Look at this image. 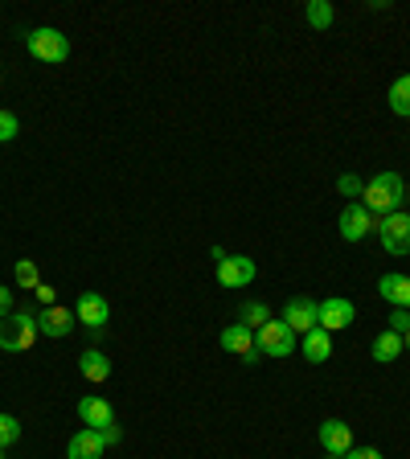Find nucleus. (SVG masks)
<instances>
[{"label":"nucleus","instance_id":"34","mask_svg":"<svg viewBox=\"0 0 410 459\" xmlns=\"http://www.w3.org/2000/svg\"><path fill=\"white\" fill-rule=\"evenodd\" d=\"M0 459H4V451H0Z\"/></svg>","mask_w":410,"mask_h":459},{"label":"nucleus","instance_id":"29","mask_svg":"<svg viewBox=\"0 0 410 459\" xmlns=\"http://www.w3.org/2000/svg\"><path fill=\"white\" fill-rule=\"evenodd\" d=\"M341 459H386L378 447H357V451H349V455H341Z\"/></svg>","mask_w":410,"mask_h":459},{"label":"nucleus","instance_id":"19","mask_svg":"<svg viewBox=\"0 0 410 459\" xmlns=\"http://www.w3.org/2000/svg\"><path fill=\"white\" fill-rule=\"evenodd\" d=\"M402 349H406V341H402L398 333H390V328H386V333L373 341V361H398Z\"/></svg>","mask_w":410,"mask_h":459},{"label":"nucleus","instance_id":"10","mask_svg":"<svg viewBox=\"0 0 410 459\" xmlns=\"http://www.w3.org/2000/svg\"><path fill=\"white\" fill-rule=\"evenodd\" d=\"M370 230H378V218H373L365 205H345L341 210V238L345 242H362Z\"/></svg>","mask_w":410,"mask_h":459},{"label":"nucleus","instance_id":"11","mask_svg":"<svg viewBox=\"0 0 410 459\" xmlns=\"http://www.w3.org/2000/svg\"><path fill=\"white\" fill-rule=\"evenodd\" d=\"M320 447H325L328 455H349V451H353V427L341 419H325L320 422Z\"/></svg>","mask_w":410,"mask_h":459},{"label":"nucleus","instance_id":"4","mask_svg":"<svg viewBox=\"0 0 410 459\" xmlns=\"http://www.w3.org/2000/svg\"><path fill=\"white\" fill-rule=\"evenodd\" d=\"M255 349L263 357H292V353H296V333H292L284 320H275V316H271L263 328H255Z\"/></svg>","mask_w":410,"mask_h":459},{"label":"nucleus","instance_id":"33","mask_svg":"<svg viewBox=\"0 0 410 459\" xmlns=\"http://www.w3.org/2000/svg\"><path fill=\"white\" fill-rule=\"evenodd\" d=\"M328 459H341V455H328Z\"/></svg>","mask_w":410,"mask_h":459},{"label":"nucleus","instance_id":"20","mask_svg":"<svg viewBox=\"0 0 410 459\" xmlns=\"http://www.w3.org/2000/svg\"><path fill=\"white\" fill-rule=\"evenodd\" d=\"M304 21H308V25H312V29H333L336 13H333V4H328V0H308Z\"/></svg>","mask_w":410,"mask_h":459},{"label":"nucleus","instance_id":"23","mask_svg":"<svg viewBox=\"0 0 410 459\" xmlns=\"http://www.w3.org/2000/svg\"><path fill=\"white\" fill-rule=\"evenodd\" d=\"M17 439H21V422L13 419V414H0V451L13 447Z\"/></svg>","mask_w":410,"mask_h":459},{"label":"nucleus","instance_id":"32","mask_svg":"<svg viewBox=\"0 0 410 459\" xmlns=\"http://www.w3.org/2000/svg\"><path fill=\"white\" fill-rule=\"evenodd\" d=\"M402 341H406V349H410V333H406V336H402Z\"/></svg>","mask_w":410,"mask_h":459},{"label":"nucleus","instance_id":"31","mask_svg":"<svg viewBox=\"0 0 410 459\" xmlns=\"http://www.w3.org/2000/svg\"><path fill=\"white\" fill-rule=\"evenodd\" d=\"M103 439H107V443H119V439H124V430H119V427H115V422H111V427L103 430Z\"/></svg>","mask_w":410,"mask_h":459},{"label":"nucleus","instance_id":"14","mask_svg":"<svg viewBox=\"0 0 410 459\" xmlns=\"http://www.w3.org/2000/svg\"><path fill=\"white\" fill-rule=\"evenodd\" d=\"M74 307H57V304H49V307H41V316H38V328H41V336H66L70 328H74Z\"/></svg>","mask_w":410,"mask_h":459},{"label":"nucleus","instance_id":"1","mask_svg":"<svg viewBox=\"0 0 410 459\" xmlns=\"http://www.w3.org/2000/svg\"><path fill=\"white\" fill-rule=\"evenodd\" d=\"M402 197H406V181L398 172H378L370 185L362 189V205L373 213V218H386V213L402 210Z\"/></svg>","mask_w":410,"mask_h":459},{"label":"nucleus","instance_id":"7","mask_svg":"<svg viewBox=\"0 0 410 459\" xmlns=\"http://www.w3.org/2000/svg\"><path fill=\"white\" fill-rule=\"evenodd\" d=\"M255 258H247V255H226L218 263V283L222 287H230V291H239V287H247V283H255Z\"/></svg>","mask_w":410,"mask_h":459},{"label":"nucleus","instance_id":"16","mask_svg":"<svg viewBox=\"0 0 410 459\" xmlns=\"http://www.w3.org/2000/svg\"><path fill=\"white\" fill-rule=\"evenodd\" d=\"M378 296L390 299L394 307H410V275H382V283H378Z\"/></svg>","mask_w":410,"mask_h":459},{"label":"nucleus","instance_id":"3","mask_svg":"<svg viewBox=\"0 0 410 459\" xmlns=\"http://www.w3.org/2000/svg\"><path fill=\"white\" fill-rule=\"evenodd\" d=\"M25 46H29V54L38 57V62H54V66L70 57V41H66V33H57V29H49V25L29 29Z\"/></svg>","mask_w":410,"mask_h":459},{"label":"nucleus","instance_id":"24","mask_svg":"<svg viewBox=\"0 0 410 459\" xmlns=\"http://www.w3.org/2000/svg\"><path fill=\"white\" fill-rule=\"evenodd\" d=\"M38 283H41V279H38V263H33V258H21V263H17V287H29V291H33Z\"/></svg>","mask_w":410,"mask_h":459},{"label":"nucleus","instance_id":"21","mask_svg":"<svg viewBox=\"0 0 410 459\" xmlns=\"http://www.w3.org/2000/svg\"><path fill=\"white\" fill-rule=\"evenodd\" d=\"M390 111L394 115H406V119H410V74L394 78V86H390Z\"/></svg>","mask_w":410,"mask_h":459},{"label":"nucleus","instance_id":"18","mask_svg":"<svg viewBox=\"0 0 410 459\" xmlns=\"http://www.w3.org/2000/svg\"><path fill=\"white\" fill-rule=\"evenodd\" d=\"M333 357V333H325V328H312V333H304V361L320 365Z\"/></svg>","mask_w":410,"mask_h":459},{"label":"nucleus","instance_id":"27","mask_svg":"<svg viewBox=\"0 0 410 459\" xmlns=\"http://www.w3.org/2000/svg\"><path fill=\"white\" fill-rule=\"evenodd\" d=\"M336 189H341L345 197H362V189H365V185H362V177H353V172H345L341 181H336Z\"/></svg>","mask_w":410,"mask_h":459},{"label":"nucleus","instance_id":"6","mask_svg":"<svg viewBox=\"0 0 410 459\" xmlns=\"http://www.w3.org/2000/svg\"><path fill=\"white\" fill-rule=\"evenodd\" d=\"M74 316L78 325L91 328V336H103L107 320H111V307H107V296H99V291H83L74 304Z\"/></svg>","mask_w":410,"mask_h":459},{"label":"nucleus","instance_id":"22","mask_svg":"<svg viewBox=\"0 0 410 459\" xmlns=\"http://www.w3.org/2000/svg\"><path fill=\"white\" fill-rule=\"evenodd\" d=\"M267 320H271V307H267V304H255V299H250V304H242L239 325H247L250 333H255V328H263Z\"/></svg>","mask_w":410,"mask_h":459},{"label":"nucleus","instance_id":"28","mask_svg":"<svg viewBox=\"0 0 410 459\" xmlns=\"http://www.w3.org/2000/svg\"><path fill=\"white\" fill-rule=\"evenodd\" d=\"M33 296H38V304H41V307H49V304L57 299V291H54L49 283H38V287H33Z\"/></svg>","mask_w":410,"mask_h":459},{"label":"nucleus","instance_id":"8","mask_svg":"<svg viewBox=\"0 0 410 459\" xmlns=\"http://www.w3.org/2000/svg\"><path fill=\"white\" fill-rule=\"evenodd\" d=\"M222 349H226L230 357H242L247 365H258V361H263V353L255 349V333H250L247 325L222 328Z\"/></svg>","mask_w":410,"mask_h":459},{"label":"nucleus","instance_id":"13","mask_svg":"<svg viewBox=\"0 0 410 459\" xmlns=\"http://www.w3.org/2000/svg\"><path fill=\"white\" fill-rule=\"evenodd\" d=\"M353 316H357V307L349 304V299L333 296L320 304V328H325V333H341V328L353 325Z\"/></svg>","mask_w":410,"mask_h":459},{"label":"nucleus","instance_id":"25","mask_svg":"<svg viewBox=\"0 0 410 459\" xmlns=\"http://www.w3.org/2000/svg\"><path fill=\"white\" fill-rule=\"evenodd\" d=\"M17 132H21V124H17V115H13V111H0V143H9V140H17Z\"/></svg>","mask_w":410,"mask_h":459},{"label":"nucleus","instance_id":"12","mask_svg":"<svg viewBox=\"0 0 410 459\" xmlns=\"http://www.w3.org/2000/svg\"><path fill=\"white\" fill-rule=\"evenodd\" d=\"M103 451H107V439H103V430H95V427L74 430L70 443H66L70 459H103Z\"/></svg>","mask_w":410,"mask_h":459},{"label":"nucleus","instance_id":"26","mask_svg":"<svg viewBox=\"0 0 410 459\" xmlns=\"http://www.w3.org/2000/svg\"><path fill=\"white\" fill-rule=\"evenodd\" d=\"M390 333H398V336L410 333V307H394L390 312Z\"/></svg>","mask_w":410,"mask_h":459},{"label":"nucleus","instance_id":"9","mask_svg":"<svg viewBox=\"0 0 410 459\" xmlns=\"http://www.w3.org/2000/svg\"><path fill=\"white\" fill-rule=\"evenodd\" d=\"M279 320H284L292 333H312V328H320V304H312V299H287Z\"/></svg>","mask_w":410,"mask_h":459},{"label":"nucleus","instance_id":"17","mask_svg":"<svg viewBox=\"0 0 410 459\" xmlns=\"http://www.w3.org/2000/svg\"><path fill=\"white\" fill-rule=\"evenodd\" d=\"M78 373H83L86 382H107L111 377V361H107V353H99V349H86L83 357H78Z\"/></svg>","mask_w":410,"mask_h":459},{"label":"nucleus","instance_id":"30","mask_svg":"<svg viewBox=\"0 0 410 459\" xmlns=\"http://www.w3.org/2000/svg\"><path fill=\"white\" fill-rule=\"evenodd\" d=\"M4 316H13V296H9V287L0 283V320H4Z\"/></svg>","mask_w":410,"mask_h":459},{"label":"nucleus","instance_id":"2","mask_svg":"<svg viewBox=\"0 0 410 459\" xmlns=\"http://www.w3.org/2000/svg\"><path fill=\"white\" fill-rule=\"evenodd\" d=\"M38 316L29 312H13L0 320V349L4 353H29L33 349V341H38Z\"/></svg>","mask_w":410,"mask_h":459},{"label":"nucleus","instance_id":"5","mask_svg":"<svg viewBox=\"0 0 410 459\" xmlns=\"http://www.w3.org/2000/svg\"><path fill=\"white\" fill-rule=\"evenodd\" d=\"M378 234H382V247L390 255H410V213L406 210L378 218Z\"/></svg>","mask_w":410,"mask_h":459},{"label":"nucleus","instance_id":"15","mask_svg":"<svg viewBox=\"0 0 410 459\" xmlns=\"http://www.w3.org/2000/svg\"><path fill=\"white\" fill-rule=\"evenodd\" d=\"M78 419H83L86 427L107 430L115 422V411H111V402H103V398H83L78 402Z\"/></svg>","mask_w":410,"mask_h":459}]
</instances>
